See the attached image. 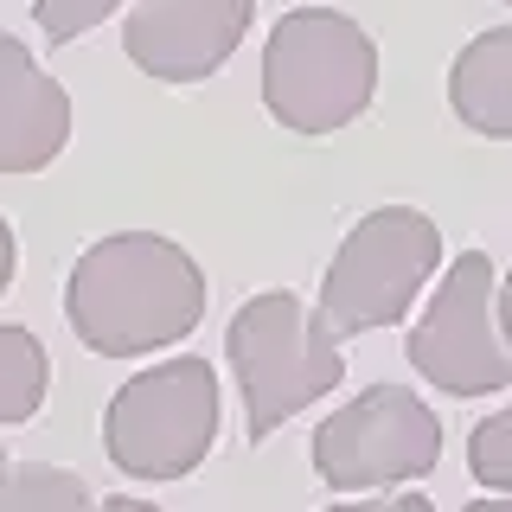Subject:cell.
I'll list each match as a JSON object with an SVG mask.
<instances>
[{
	"label": "cell",
	"instance_id": "obj_1",
	"mask_svg": "<svg viewBox=\"0 0 512 512\" xmlns=\"http://www.w3.org/2000/svg\"><path fill=\"white\" fill-rule=\"evenodd\" d=\"M64 320L103 359H148L205 320V269L160 231L96 237L64 282Z\"/></svg>",
	"mask_w": 512,
	"mask_h": 512
},
{
	"label": "cell",
	"instance_id": "obj_2",
	"mask_svg": "<svg viewBox=\"0 0 512 512\" xmlns=\"http://www.w3.org/2000/svg\"><path fill=\"white\" fill-rule=\"evenodd\" d=\"M378 96V45L352 13L295 7L263 45V109L288 135H333Z\"/></svg>",
	"mask_w": 512,
	"mask_h": 512
},
{
	"label": "cell",
	"instance_id": "obj_3",
	"mask_svg": "<svg viewBox=\"0 0 512 512\" xmlns=\"http://www.w3.org/2000/svg\"><path fill=\"white\" fill-rule=\"evenodd\" d=\"M224 352H231L237 391H244L250 442H269L295 410L320 404V397L346 378L340 340H333V333L320 327V314L301 308L288 288H263V295H250L244 308L231 314Z\"/></svg>",
	"mask_w": 512,
	"mask_h": 512
},
{
	"label": "cell",
	"instance_id": "obj_4",
	"mask_svg": "<svg viewBox=\"0 0 512 512\" xmlns=\"http://www.w3.org/2000/svg\"><path fill=\"white\" fill-rule=\"evenodd\" d=\"M436 269H442L436 218L416 212V205H378V212H365L352 224L340 256L327 263L314 314H320V327H327L333 340L397 327Z\"/></svg>",
	"mask_w": 512,
	"mask_h": 512
},
{
	"label": "cell",
	"instance_id": "obj_5",
	"mask_svg": "<svg viewBox=\"0 0 512 512\" xmlns=\"http://www.w3.org/2000/svg\"><path fill=\"white\" fill-rule=\"evenodd\" d=\"M218 442V372L205 359H160L109 397L103 448L135 480H186Z\"/></svg>",
	"mask_w": 512,
	"mask_h": 512
},
{
	"label": "cell",
	"instance_id": "obj_6",
	"mask_svg": "<svg viewBox=\"0 0 512 512\" xmlns=\"http://www.w3.org/2000/svg\"><path fill=\"white\" fill-rule=\"evenodd\" d=\"M442 461V416L410 384H372L314 429V474L340 493L423 480Z\"/></svg>",
	"mask_w": 512,
	"mask_h": 512
},
{
	"label": "cell",
	"instance_id": "obj_7",
	"mask_svg": "<svg viewBox=\"0 0 512 512\" xmlns=\"http://www.w3.org/2000/svg\"><path fill=\"white\" fill-rule=\"evenodd\" d=\"M410 365L448 397H487L512 384V346L500 333V276L480 250L442 269L436 301L410 327Z\"/></svg>",
	"mask_w": 512,
	"mask_h": 512
},
{
	"label": "cell",
	"instance_id": "obj_8",
	"mask_svg": "<svg viewBox=\"0 0 512 512\" xmlns=\"http://www.w3.org/2000/svg\"><path fill=\"white\" fill-rule=\"evenodd\" d=\"M250 0H135L122 52L160 84H205L250 32Z\"/></svg>",
	"mask_w": 512,
	"mask_h": 512
},
{
	"label": "cell",
	"instance_id": "obj_9",
	"mask_svg": "<svg viewBox=\"0 0 512 512\" xmlns=\"http://www.w3.org/2000/svg\"><path fill=\"white\" fill-rule=\"evenodd\" d=\"M71 141V96L13 32H0V173H45Z\"/></svg>",
	"mask_w": 512,
	"mask_h": 512
},
{
	"label": "cell",
	"instance_id": "obj_10",
	"mask_svg": "<svg viewBox=\"0 0 512 512\" xmlns=\"http://www.w3.org/2000/svg\"><path fill=\"white\" fill-rule=\"evenodd\" d=\"M448 103L461 128L487 141H512V26H493L461 45L455 71H448Z\"/></svg>",
	"mask_w": 512,
	"mask_h": 512
},
{
	"label": "cell",
	"instance_id": "obj_11",
	"mask_svg": "<svg viewBox=\"0 0 512 512\" xmlns=\"http://www.w3.org/2000/svg\"><path fill=\"white\" fill-rule=\"evenodd\" d=\"M52 384V359L26 327H0V423H32Z\"/></svg>",
	"mask_w": 512,
	"mask_h": 512
},
{
	"label": "cell",
	"instance_id": "obj_12",
	"mask_svg": "<svg viewBox=\"0 0 512 512\" xmlns=\"http://www.w3.org/2000/svg\"><path fill=\"white\" fill-rule=\"evenodd\" d=\"M0 512H103L96 493L84 487V474L71 468H13Z\"/></svg>",
	"mask_w": 512,
	"mask_h": 512
},
{
	"label": "cell",
	"instance_id": "obj_13",
	"mask_svg": "<svg viewBox=\"0 0 512 512\" xmlns=\"http://www.w3.org/2000/svg\"><path fill=\"white\" fill-rule=\"evenodd\" d=\"M468 468L480 487L512 493V410H493L487 423H474L468 436Z\"/></svg>",
	"mask_w": 512,
	"mask_h": 512
},
{
	"label": "cell",
	"instance_id": "obj_14",
	"mask_svg": "<svg viewBox=\"0 0 512 512\" xmlns=\"http://www.w3.org/2000/svg\"><path fill=\"white\" fill-rule=\"evenodd\" d=\"M116 7H122V0H32V13H39V32H45L52 45L84 39V32L103 26Z\"/></svg>",
	"mask_w": 512,
	"mask_h": 512
},
{
	"label": "cell",
	"instance_id": "obj_15",
	"mask_svg": "<svg viewBox=\"0 0 512 512\" xmlns=\"http://www.w3.org/2000/svg\"><path fill=\"white\" fill-rule=\"evenodd\" d=\"M327 512H436L423 493H397V500H346V506H327Z\"/></svg>",
	"mask_w": 512,
	"mask_h": 512
},
{
	"label": "cell",
	"instance_id": "obj_16",
	"mask_svg": "<svg viewBox=\"0 0 512 512\" xmlns=\"http://www.w3.org/2000/svg\"><path fill=\"white\" fill-rule=\"evenodd\" d=\"M13 256H20L13 250V224L0 218V295H7V282H13Z\"/></svg>",
	"mask_w": 512,
	"mask_h": 512
},
{
	"label": "cell",
	"instance_id": "obj_17",
	"mask_svg": "<svg viewBox=\"0 0 512 512\" xmlns=\"http://www.w3.org/2000/svg\"><path fill=\"white\" fill-rule=\"evenodd\" d=\"M103 512H160L148 500H135V493H116V500H103Z\"/></svg>",
	"mask_w": 512,
	"mask_h": 512
},
{
	"label": "cell",
	"instance_id": "obj_18",
	"mask_svg": "<svg viewBox=\"0 0 512 512\" xmlns=\"http://www.w3.org/2000/svg\"><path fill=\"white\" fill-rule=\"evenodd\" d=\"M500 333H506V346H512V276L500 282Z\"/></svg>",
	"mask_w": 512,
	"mask_h": 512
},
{
	"label": "cell",
	"instance_id": "obj_19",
	"mask_svg": "<svg viewBox=\"0 0 512 512\" xmlns=\"http://www.w3.org/2000/svg\"><path fill=\"white\" fill-rule=\"evenodd\" d=\"M468 512H512V493H493V500H474Z\"/></svg>",
	"mask_w": 512,
	"mask_h": 512
},
{
	"label": "cell",
	"instance_id": "obj_20",
	"mask_svg": "<svg viewBox=\"0 0 512 512\" xmlns=\"http://www.w3.org/2000/svg\"><path fill=\"white\" fill-rule=\"evenodd\" d=\"M7 480H13V461H7V448H0V493H7Z\"/></svg>",
	"mask_w": 512,
	"mask_h": 512
}]
</instances>
